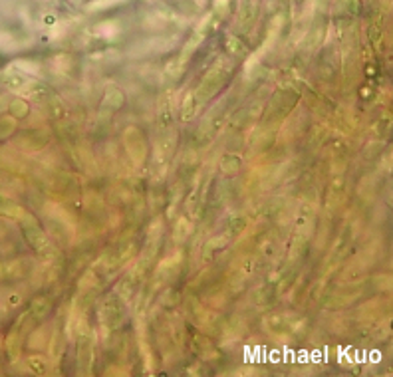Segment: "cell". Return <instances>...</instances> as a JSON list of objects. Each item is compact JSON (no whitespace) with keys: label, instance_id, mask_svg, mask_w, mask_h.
I'll return each instance as SVG.
<instances>
[{"label":"cell","instance_id":"cell-1","mask_svg":"<svg viewBox=\"0 0 393 377\" xmlns=\"http://www.w3.org/2000/svg\"><path fill=\"white\" fill-rule=\"evenodd\" d=\"M24 233H26V238L28 242L32 244V248L36 250L38 254L46 256V258H52L54 256V246L50 242V238L42 233V228L36 224V220L32 217H24Z\"/></svg>","mask_w":393,"mask_h":377},{"label":"cell","instance_id":"cell-2","mask_svg":"<svg viewBox=\"0 0 393 377\" xmlns=\"http://www.w3.org/2000/svg\"><path fill=\"white\" fill-rule=\"evenodd\" d=\"M123 143L129 157L135 161V165H143V161L147 159V145H145L143 133L137 127H127L123 133Z\"/></svg>","mask_w":393,"mask_h":377},{"label":"cell","instance_id":"cell-3","mask_svg":"<svg viewBox=\"0 0 393 377\" xmlns=\"http://www.w3.org/2000/svg\"><path fill=\"white\" fill-rule=\"evenodd\" d=\"M223 83V66H216L207 78H205V81H203V86H201V90H199V101H205L209 95H213L216 90H218V86Z\"/></svg>","mask_w":393,"mask_h":377},{"label":"cell","instance_id":"cell-4","mask_svg":"<svg viewBox=\"0 0 393 377\" xmlns=\"http://www.w3.org/2000/svg\"><path fill=\"white\" fill-rule=\"evenodd\" d=\"M48 141L46 133H38V131H30V133H24L16 143H18V147L20 149H24V151H36L40 147H44V143Z\"/></svg>","mask_w":393,"mask_h":377},{"label":"cell","instance_id":"cell-5","mask_svg":"<svg viewBox=\"0 0 393 377\" xmlns=\"http://www.w3.org/2000/svg\"><path fill=\"white\" fill-rule=\"evenodd\" d=\"M191 233H193V224L187 219H179L177 224H175V228H173V238L177 242H183Z\"/></svg>","mask_w":393,"mask_h":377},{"label":"cell","instance_id":"cell-6","mask_svg":"<svg viewBox=\"0 0 393 377\" xmlns=\"http://www.w3.org/2000/svg\"><path fill=\"white\" fill-rule=\"evenodd\" d=\"M123 103V95H121V92L119 90H115L114 86H109L107 90H105V97H103V106H107V108H112V110H115V108H119Z\"/></svg>","mask_w":393,"mask_h":377},{"label":"cell","instance_id":"cell-7","mask_svg":"<svg viewBox=\"0 0 393 377\" xmlns=\"http://www.w3.org/2000/svg\"><path fill=\"white\" fill-rule=\"evenodd\" d=\"M26 365L30 371H34L38 375L48 373V361H46V358H42V355H30L26 360Z\"/></svg>","mask_w":393,"mask_h":377},{"label":"cell","instance_id":"cell-8","mask_svg":"<svg viewBox=\"0 0 393 377\" xmlns=\"http://www.w3.org/2000/svg\"><path fill=\"white\" fill-rule=\"evenodd\" d=\"M181 260H183L181 252H177V254L169 256L167 260H163V262L159 264V268H157V276H163L165 272H171V270H177V268H179V264H181Z\"/></svg>","mask_w":393,"mask_h":377},{"label":"cell","instance_id":"cell-9","mask_svg":"<svg viewBox=\"0 0 393 377\" xmlns=\"http://www.w3.org/2000/svg\"><path fill=\"white\" fill-rule=\"evenodd\" d=\"M2 215L4 217H10V219H24V211H22V206H16L14 203H6L2 204Z\"/></svg>","mask_w":393,"mask_h":377},{"label":"cell","instance_id":"cell-10","mask_svg":"<svg viewBox=\"0 0 393 377\" xmlns=\"http://www.w3.org/2000/svg\"><path fill=\"white\" fill-rule=\"evenodd\" d=\"M183 119L185 121H189L193 115H195V95L193 94H189L187 97H185V101H183Z\"/></svg>","mask_w":393,"mask_h":377},{"label":"cell","instance_id":"cell-11","mask_svg":"<svg viewBox=\"0 0 393 377\" xmlns=\"http://www.w3.org/2000/svg\"><path fill=\"white\" fill-rule=\"evenodd\" d=\"M48 310H50V304L44 300V298H40V300H34V304H32V314L34 316H38V318H42V316H46L48 314Z\"/></svg>","mask_w":393,"mask_h":377},{"label":"cell","instance_id":"cell-12","mask_svg":"<svg viewBox=\"0 0 393 377\" xmlns=\"http://www.w3.org/2000/svg\"><path fill=\"white\" fill-rule=\"evenodd\" d=\"M10 111H12V115H16V117H24L26 113H28V106L22 99H16V101H12L10 103Z\"/></svg>","mask_w":393,"mask_h":377},{"label":"cell","instance_id":"cell-13","mask_svg":"<svg viewBox=\"0 0 393 377\" xmlns=\"http://www.w3.org/2000/svg\"><path fill=\"white\" fill-rule=\"evenodd\" d=\"M221 167H223V171H225V173L234 175V173L238 171V159L230 155V157H227V159L223 161V165H221Z\"/></svg>","mask_w":393,"mask_h":377},{"label":"cell","instance_id":"cell-14","mask_svg":"<svg viewBox=\"0 0 393 377\" xmlns=\"http://www.w3.org/2000/svg\"><path fill=\"white\" fill-rule=\"evenodd\" d=\"M12 127H14V119L12 117H4L2 119V135H8L12 131Z\"/></svg>","mask_w":393,"mask_h":377},{"label":"cell","instance_id":"cell-15","mask_svg":"<svg viewBox=\"0 0 393 377\" xmlns=\"http://www.w3.org/2000/svg\"><path fill=\"white\" fill-rule=\"evenodd\" d=\"M18 64V68H24V70H28V72H32V74H38V66H30V62H16Z\"/></svg>","mask_w":393,"mask_h":377},{"label":"cell","instance_id":"cell-16","mask_svg":"<svg viewBox=\"0 0 393 377\" xmlns=\"http://www.w3.org/2000/svg\"><path fill=\"white\" fill-rule=\"evenodd\" d=\"M227 2H229V0H216V10H218V12H225Z\"/></svg>","mask_w":393,"mask_h":377}]
</instances>
